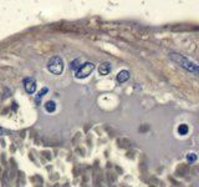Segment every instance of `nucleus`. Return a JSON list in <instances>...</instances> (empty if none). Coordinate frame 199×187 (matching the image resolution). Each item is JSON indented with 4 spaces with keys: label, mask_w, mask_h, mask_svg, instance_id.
<instances>
[{
    "label": "nucleus",
    "mask_w": 199,
    "mask_h": 187,
    "mask_svg": "<svg viewBox=\"0 0 199 187\" xmlns=\"http://www.w3.org/2000/svg\"><path fill=\"white\" fill-rule=\"evenodd\" d=\"M45 110H46V112H54V111L56 110V104H55V101H47V102L45 104Z\"/></svg>",
    "instance_id": "0eeeda50"
},
{
    "label": "nucleus",
    "mask_w": 199,
    "mask_h": 187,
    "mask_svg": "<svg viewBox=\"0 0 199 187\" xmlns=\"http://www.w3.org/2000/svg\"><path fill=\"white\" fill-rule=\"evenodd\" d=\"M77 64H80V59H76V60H73V61H72V64H71V69L76 71V70L80 67V65H77Z\"/></svg>",
    "instance_id": "9d476101"
},
{
    "label": "nucleus",
    "mask_w": 199,
    "mask_h": 187,
    "mask_svg": "<svg viewBox=\"0 0 199 187\" xmlns=\"http://www.w3.org/2000/svg\"><path fill=\"white\" fill-rule=\"evenodd\" d=\"M110 71H111V64L107 61L102 62L101 65H100L99 67V74L100 75H107V74H110Z\"/></svg>",
    "instance_id": "423d86ee"
},
{
    "label": "nucleus",
    "mask_w": 199,
    "mask_h": 187,
    "mask_svg": "<svg viewBox=\"0 0 199 187\" xmlns=\"http://www.w3.org/2000/svg\"><path fill=\"white\" fill-rule=\"evenodd\" d=\"M24 89L28 94H35L36 91V80L34 77H26L24 79Z\"/></svg>",
    "instance_id": "20e7f679"
},
{
    "label": "nucleus",
    "mask_w": 199,
    "mask_h": 187,
    "mask_svg": "<svg viewBox=\"0 0 199 187\" xmlns=\"http://www.w3.org/2000/svg\"><path fill=\"white\" fill-rule=\"evenodd\" d=\"M64 60L60 56H54L50 59V61L47 64V69L50 72H52L54 75H60L64 71Z\"/></svg>",
    "instance_id": "f03ea898"
},
{
    "label": "nucleus",
    "mask_w": 199,
    "mask_h": 187,
    "mask_svg": "<svg viewBox=\"0 0 199 187\" xmlns=\"http://www.w3.org/2000/svg\"><path fill=\"white\" fill-rule=\"evenodd\" d=\"M128 79H130V71H127V70H121V71L117 74V77H116V80H117L118 84L126 82Z\"/></svg>",
    "instance_id": "39448f33"
},
{
    "label": "nucleus",
    "mask_w": 199,
    "mask_h": 187,
    "mask_svg": "<svg viewBox=\"0 0 199 187\" xmlns=\"http://www.w3.org/2000/svg\"><path fill=\"white\" fill-rule=\"evenodd\" d=\"M94 70H95V64L94 62H85L75 71V76L77 79H85L89 75H91Z\"/></svg>",
    "instance_id": "7ed1b4c3"
},
{
    "label": "nucleus",
    "mask_w": 199,
    "mask_h": 187,
    "mask_svg": "<svg viewBox=\"0 0 199 187\" xmlns=\"http://www.w3.org/2000/svg\"><path fill=\"white\" fill-rule=\"evenodd\" d=\"M187 160H188V162H194L197 160V155L196 154H188L187 155Z\"/></svg>",
    "instance_id": "9b49d317"
},
{
    "label": "nucleus",
    "mask_w": 199,
    "mask_h": 187,
    "mask_svg": "<svg viewBox=\"0 0 199 187\" xmlns=\"http://www.w3.org/2000/svg\"><path fill=\"white\" fill-rule=\"evenodd\" d=\"M47 93H49V89H47V88H44L40 93L35 96V102H36V104H39V102L41 101V99L44 97V95H45V94H47Z\"/></svg>",
    "instance_id": "1a4fd4ad"
},
{
    "label": "nucleus",
    "mask_w": 199,
    "mask_h": 187,
    "mask_svg": "<svg viewBox=\"0 0 199 187\" xmlns=\"http://www.w3.org/2000/svg\"><path fill=\"white\" fill-rule=\"evenodd\" d=\"M188 131H189L188 125L182 124V125H179V126H178V133H179V135L184 136V135H187V133H188Z\"/></svg>",
    "instance_id": "6e6552de"
},
{
    "label": "nucleus",
    "mask_w": 199,
    "mask_h": 187,
    "mask_svg": "<svg viewBox=\"0 0 199 187\" xmlns=\"http://www.w3.org/2000/svg\"><path fill=\"white\" fill-rule=\"evenodd\" d=\"M169 58L175 62L177 65H179L180 67H183L186 71L192 72L194 75H198V65L196 62H193L192 60H189L188 58L183 56L182 54H177V53H170Z\"/></svg>",
    "instance_id": "f257e3e1"
}]
</instances>
